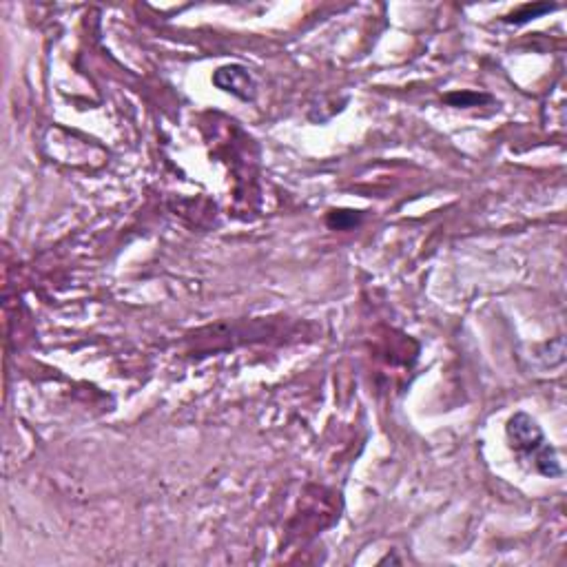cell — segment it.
<instances>
[{"label":"cell","mask_w":567,"mask_h":567,"mask_svg":"<svg viewBox=\"0 0 567 567\" xmlns=\"http://www.w3.org/2000/svg\"><path fill=\"white\" fill-rule=\"evenodd\" d=\"M213 82L224 89L228 93H233L239 100H253L255 98V80L250 78V73L239 67V65H230V67H222L215 71Z\"/></svg>","instance_id":"2"},{"label":"cell","mask_w":567,"mask_h":567,"mask_svg":"<svg viewBox=\"0 0 567 567\" xmlns=\"http://www.w3.org/2000/svg\"><path fill=\"white\" fill-rule=\"evenodd\" d=\"M328 226L330 228H350L355 226L357 222H359V213L357 211H330L328 213Z\"/></svg>","instance_id":"5"},{"label":"cell","mask_w":567,"mask_h":567,"mask_svg":"<svg viewBox=\"0 0 567 567\" xmlns=\"http://www.w3.org/2000/svg\"><path fill=\"white\" fill-rule=\"evenodd\" d=\"M554 5H548V3H539V5H523L519 7L517 12L510 14L506 18V23H512V25H523V23H528V20H534V18H539L543 14H548L552 12Z\"/></svg>","instance_id":"3"},{"label":"cell","mask_w":567,"mask_h":567,"mask_svg":"<svg viewBox=\"0 0 567 567\" xmlns=\"http://www.w3.org/2000/svg\"><path fill=\"white\" fill-rule=\"evenodd\" d=\"M488 100L490 96H481V93H475V91H457L446 96V102H450L452 107H477V104Z\"/></svg>","instance_id":"4"},{"label":"cell","mask_w":567,"mask_h":567,"mask_svg":"<svg viewBox=\"0 0 567 567\" xmlns=\"http://www.w3.org/2000/svg\"><path fill=\"white\" fill-rule=\"evenodd\" d=\"M508 439L512 448L521 452L523 457H528L534 461V468H537L543 477H559L563 468L559 464V457H556L554 448L545 441L539 424L534 421L530 415L517 412L510 417L508 421Z\"/></svg>","instance_id":"1"}]
</instances>
